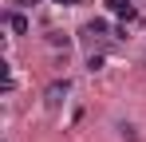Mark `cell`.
Listing matches in <instances>:
<instances>
[{"mask_svg": "<svg viewBox=\"0 0 146 142\" xmlns=\"http://www.w3.org/2000/svg\"><path fill=\"white\" fill-rule=\"evenodd\" d=\"M67 91H71L67 79H63V83H51V87H48V111H55V107L63 103V95H67Z\"/></svg>", "mask_w": 146, "mask_h": 142, "instance_id": "obj_1", "label": "cell"}, {"mask_svg": "<svg viewBox=\"0 0 146 142\" xmlns=\"http://www.w3.org/2000/svg\"><path fill=\"white\" fill-rule=\"evenodd\" d=\"M107 8H111L115 16H122V20H134V16H138V8H134L130 0H107Z\"/></svg>", "mask_w": 146, "mask_h": 142, "instance_id": "obj_2", "label": "cell"}, {"mask_svg": "<svg viewBox=\"0 0 146 142\" xmlns=\"http://www.w3.org/2000/svg\"><path fill=\"white\" fill-rule=\"evenodd\" d=\"M87 32H91V36H107L111 24H107V20H91V24H87Z\"/></svg>", "mask_w": 146, "mask_h": 142, "instance_id": "obj_3", "label": "cell"}, {"mask_svg": "<svg viewBox=\"0 0 146 142\" xmlns=\"http://www.w3.org/2000/svg\"><path fill=\"white\" fill-rule=\"evenodd\" d=\"M8 24H12V32H16V36H24V32H28V20L20 16V12H16V16H12Z\"/></svg>", "mask_w": 146, "mask_h": 142, "instance_id": "obj_4", "label": "cell"}, {"mask_svg": "<svg viewBox=\"0 0 146 142\" xmlns=\"http://www.w3.org/2000/svg\"><path fill=\"white\" fill-rule=\"evenodd\" d=\"M48 44H51V47H67V36H63V32H51Z\"/></svg>", "mask_w": 146, "mask_h": 142, "instance_id": "obj_5", "label": "cell"}, {"mask_svg": "<svg viewBox=\"0 0 146 142\" xmlns=\"http://www.w3.org/2000/svg\"><path fill=\"white\" fill-rule=\"evenodd\" d=\"M87 67H91V71H103V55H95V51H91V59H87Z\"/></svg>", "mask_w": 146, "mask_h": 142, "instance_id": "obj_6", "label": "cell"}, {"mask_svg": "<svg viewBox=\"0 0 146 142\" xmlns=\"http://www.w3.org/2000/svg\"><path fill=\"white\" fill-rule=\"evenodd\" d=\"M59 4H79V0H59Z\"/></svg>", "mask_w": 146, "mask_h": 142, "instance_id": "obj_7", "label": "cell"}, {"mask_svg": "<svg viewBox=\"0 0 146 142\" xmlns=\"http://www.w3.org/2000/svg\"><path fill=\"white\" fill-rule=\"evenodd\" d=\"M20 4H36V0H20Z\"/></svg>", "mask_w": 146, "mask_h": 142, "instance_id": "obj_8", "label": "cell"}]
</instances>
